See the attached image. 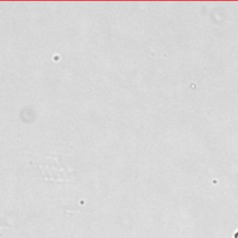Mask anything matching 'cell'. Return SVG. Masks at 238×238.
<instances>
[{
    "label": "cell",
    "mask_w": 238,
    "mask_h": 238,
    "mask_svg": "<svg viewBox=\"0 0 238 238\" xmlns=\"http://www.w3.org/2000/svg\"><path fill=\"white\" fill-rule=\"evenodd\" d=\"M235 238H238V233H236V234H235Z\"/></svg>",
    "instance_id": "1"
}]
</instances>
